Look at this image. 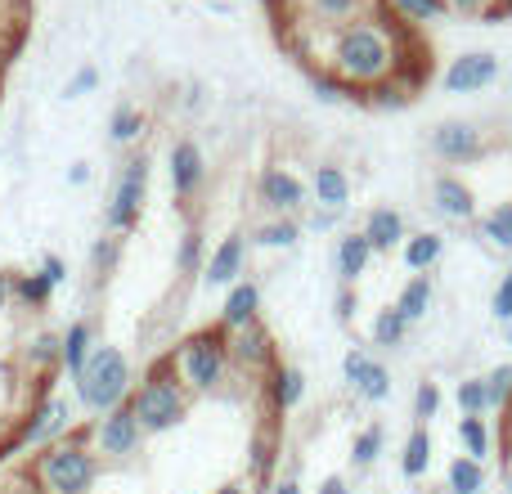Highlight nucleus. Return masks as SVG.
I'll list each match as a JSON object with an SVG mask.
<instances>
[{
  "label": "nucleus",
  "instance_id": "obj_18",
  "mask_svg": "<svg viewBox=\"0 0 512 494\" xmlns=\"http://www.w3.org/2000/svg\"><path fill=\"white\" fill-rule=\"evenodd\" d=\"M301 387H306L301 369H292V364H279V369H274V378H270V387H265V396H270L274 414H288V409L301 400Z\"/></svg>",
  "mask_w": 512,
  "mask_h": 494
},
{
  "label": "nucleus",
  "instance_id": "obj_1",
  "mask_svg": "<svg viewBox=\"0 0 512 494\" xmlns=\"http://www.w3.org/2000/svg\"><path fill=\"white\" fill-rule=\"evenodd\" d=\"M32 477L41 494H90L99 481V454L90 445V427L68 441H54L36 454Z\"/></svg>",
  "mask_w": 512,
  "mask_h": 494
},
{
  "label": "nucleus",
  "instance_id": "obj_3",
  "mask_svg": "<svg viewBox=\"0 0 512 494\" xmlns=\"http://www.w3.org/2000/svg\"><path fill=\"white\" fill-rule=\"evenodd\" d=\"M171 364H176L180 382L189 387V396H212V391H221L225 382H230V373H239L230 360V333H225L221 324L185 337V342L171 351Z\"/></svg>",
  "mask_w": 512,
  "mask_h": 494
},
{
  "label": "nucleus",
  "instance_id": "obj_22",
  "mask_svg": "<svg viewBox=\"0 0 512 494\" xmlns=\"http://www.w3.org/2000/svg\"><path fill=\"white\" fill-rule=\"evenodd\" d=\"M14 297L23 301L27 310H45L54 297V283L45 279L41 270H27V274H14Z\"/></svg>",
  "mask_w": 512,
  "mask_h": 494
},
{
  "label": "nucleus",
  "instance_id": "obj_34",
  "mask_svg": "<svg viewBox=\"0 0 512 494\" xmlns=\"http://www.w3.org/2000/svg\"><path fill=\"white\" fill-rule=\"evenodd\" d=\"M212 494H248V486H239V481H230V486H221V490H212Z\"/></svg>",
  "mask_w": 512,
  "mask_h": 494
},
{
  "label": "nucleus",
  "instance_id": "obj_2",
  "mask_svg": "<svg viewBox=\"0 0 512 494\" xmlns=\"http://www.w3.org/2000/svg\"><path fill=\"white\" fill-rule=\"evenodd\" d=\"M189 387L180 382V373H176V364H171V355L167 360H158L149 373H144V382L131 391V414L140 418V427H144V436H162V432H171V427H180L185 423V414H189Z\"/></svg>",
  "mask_w": 512,
  "mask_h": 494
},
{
  "label": "nucleus",
  "instance_id": "obj_17",
  "mask_svg": "<svg viewBox=\"0 0 512 494\" xmlns=\"http://www.w3.org/2000/svg\"><path fill=\"white\" fill-rule=\"evenodd\" d=\"M495 459H499V486H504V494H512V387L504 391V405H499Z\"/></svg>",
  "mask_w": 512,
  "mask_h": 494
},
{
  "label": "nucleus",
  "instance_id": "obj_10",
  "mask_svg": "<svg viewBox=\"0 0 512 494\" xmlns=\"http://www.w3.org/2000/svg\"><path fill=\"white\" fill-rule=\"evenodd\" d=\"M256 194H261V203L270 207L274 216H297L301 207H306V185L283 167H265L261 180H256Z\"/></svg>",
  "mask_w": 512,
  "mask_h": 494
},
{
  "label": "nucleus",
  "instance_id": "obj_31",
  "mask_svg": "<svg viewBox=\"0 0 512 494\" xmlns=\"http://www.w3.org/2000/svg\"><path fill=\"white\" fill-rule=\"evenodd\" d=\"M9 301H14V274L0 270V310H5Z\"/></svg>",
  "mask_w": 512,
  "mask_h": 494
},
{
  "label": "nucleus",
  "instance_id": "obj_6",
  "mask_svg": "<svg viewBox=\"0 0 512 494\" xmlns=\"http://www.w3.org/2000/svg\"><path fill=\"white\" fill-rule=\"evenodd\" d=\"M90 445H95L99 463L135 459L144 445V427H140V418L131 414V405H117V409H108V414H99L95 423H90Z\"/></svg>",
  "mask_w": 512,
  "mask_h": 494
},
{
  "label": "nucleus",
  "instance_id": "obj_28",
  "mask_svg": "<svg viewBox=\"0 0 512 494\" xmlns=\"http://www.w3.org/2000/svg\"><path fill=\"white\" fill-rule=\"evenodd\" d=\"M95 86H99V72L95 68H77L72 72V81L63 86V99H81V95H90Z\"/></svg>",
  "mask_w": 512,
  "mask_h": 494
},
{
  "label": "nucleus",
  "instance_id": "obj_13",
  "mask_svg": "<svg viewBox=\"0 0 512 494\" xmlns=\"http://www.w3.org/2000/svg\"><path fill=\"white\" fill-rule=\"evenodd\" d=\"M256 319H261V288L252 279H239L221 306V328L225 333H239V328L256 324Z\"/></svg>",
  "mask_w": 512,
  "mask_h": 494
},
{
  "label": "nucleus",
  "instance_id": "obj_15",
  "mask_svg": "<svg viewBox=\"0 0 512 494\" xmlns=\"http://www.w3.org/2000/svg\"><path fill=\"white\" fill-rule=\"evenodd\" d=\"M90 355H95V328H90V319H77V324H68V333H63V369L77 378L90 364Z\"/></svg>",
  "mask_w": 512,
  "mask_h": 494
},
{
  "label": "nucleus",
  "instance_id": "obj_25",
  "mask_svg": "<svg viewBox=\"0 0 512 494\" xmlns=\"http://www.w3.org/2000/svg\"><path fill=\"white\" fill-rule=\"evenodd\" d=\"M364 239H369L373 247H391L400 239V216L387 212V207H378V212L369 216V230H364Z\"/></svg>",
  "mask_w": 512,
  "mask_h": 494
},
{
  "label": "nucleus",
  "instance_id": "obj_8",
  "mask_svg": "<svg viewBox=\"0 0 512 494\" xmlns=\"http://www.w3.org/2000/svg\"><path fill=\"white\" fill-rule=\"evenodd\" d=\"M72 427V400L68 396H50L32 409V418L18 432V445H32V450H45V445L63 441V432Z\"/></svg>",
  "mask_w": 512,
  "mask_h": 494
},
{
  "label": "nucleus",
  "instance_id": "obj_21",
  "mask_svg": "<svg viewBox=\"0 0 512 494\" xmlns=\"http://www.w3.org/2000/svg\"><path fill=\"white\" fill-rule=\"evenodd\" d=\"M23 360L32 364V369H41V373L63 369V333H36L32 342H27Z\"/></svg>",
  "mask_w": 512,
  "mask_h": 494
},
{
  "label": "nucleus",
  "instance_id": "obj_7",
  "mask_svg": "<svg viewBox=\"0 0 512 494\" xmlns=\"http://www.w3.org/2000/svg\"><path fill=\"white\" fill-rule=\"evenodd\" d=\"M230 360L243 378L270 382V373L279 369V346H274L270 328H265L261 319L248 324V328H239V333H230Z\"/></svg>",
  "mask_w": 512,
  "mask_h": 494
},
{
  "label": "nucleus",
  "instance_id": "obj_27",
  "mask_svg": "<svg viewBox=\"0 0 512 494\" xmlns=\"http://www.w3.org/2000/svg\"><path fill=\"white\" fill-rule=\"evenodd\" d=\"M117 256H122V239H117V234H104V239H99L95 247H90V265H95L99 274H108L117 265Z\"/></svg>",
  "mask_w": 512,
  "mask_h": 494
},
{
  "label": "nucleus",
  "instance_id": "obj_19",
  "mask_svg": "<svg viewBox=\"0 0 512 494\" xmlns=\"http://www.w3.org/2000/svg\"><path fill=\"white\" fill-rule=\"evenodd\" d=\"M346 378H351L355 387H360L369 400L387 396V373H382L378 364H373L369 355H360V351H355V355H346Z\"/></svg>",
  "mask_w": 512,
  "mask_h": 494
},
{
  "label": "nucleus",
  "instance_id": "obj_24",
  "mask_svg": "<svg viewBox=\"0 0 512 494\" xmlns=\"http://www.w3.org/2000/svg\"><path fill=\"white\" fill-rule=\"evenodd\" d=\"M207 265V247H203V234L198 230H185L176 243V270L180 274H203Z\"/></svg>",
  "mask_w": 512,
  "mask_h": 494
},
{
  "label": "nucleus",
  "instance_id": "obj_23",
  "mask_svg": "<svg viewBox=\"0 0 512 494\" xmlns=\"http://www.w3.org/2000/svg\"><path fill=\"white\" fill-rule=\"evenodd\" d=\"M346 194H351V185H346V176L337 167H319L315 171V198L324 207H333V212H337V207L346 203Z\"/></svg>",
  "mask_w": 512,
  "mask_h": 494
},
{
  "label": "nucleus",
  "instance_id": "obj_4",
  "mask_svg": "<svg viewBox=\"0 0 512 494\" xmlns=\"http://www.w3.org/2000/svg\"><path fill=\"white\" fill-rule=\"evenodd\" d=\"M72 387H77V405L90 409V414H108V409L126 405L135 391L126 351H117V346H95L90 364L72 378Z\"/></svg>",
  "mask_w": 512,
  "mask_h": 494
},
{
  "label": "nucleus",
  "instance_id": "obj_33",
  "mask_svg": "<svg viewBox=\"0 0 512 494\" xmlns=\"http://www.w3.org/2000/svg\"><path fill=\"white\" fill-rule=\"evenodd\" d=\"M270 494H301L297 481H279V486H270Z\"/></svg>",
  "mask_w": 512,
  "mask_h": 494
},
{
  "label": "nucleus",
  "instance_id": "obj_12",
  "mask_svg": "<svg viewBox=\"0 0 512 494\" xmlns=\"http://www.w3.org/2000/svg\"><path fill=\"white\" fill-rule=\"evenodd\" d=\"M243 261H248V243H243V234H230V239H221V247L207 256L203 283L207 288H234L243 274Z\"/></svg>",
  "mask_w": 512,
  "mask_h": 494
},
{
  "label": "nucleus",
  "instance_id": "obj_5",
  "mask_svg": "<svg viewBox=\"0 0 512 494\" xmlns=\"http://www.w3.org/2000/svg\"><path fill=\"white\" fill-rule=\"evenodd\" d=\"M144 198H149V158H144V153H135V158L122 162L117 185H113V194H108V203H104V230L117 234V239H122V234H131L135 225H140Z\"/></svg>",
  "mask_w": 512,
  "mask_h": 494
},
{
  "label": "nucleus",
  "instance_id": "obj_26",
  "mask_svg": "<svg viewBox=\"0 0 512 494\" xmlns=\"http://www.w3.org/2000/svg\"><path fill=\"white\" fill-rule=\"evenodd\" d=\"M297 239H301V225L292 221V216H279V221H270V225L256 230V243L261 247H292Z\"/></svg>",
  "mask_w": 512,
  "mask_h": 494
},
{
  "label": "nucleus",
  "instance_id": "obj_29",
  "mask_svg": "<svg viewBox=\"0 0 512 494\" xmlns=\"http://www.w3.org/2000/svg\"><path fill=\"white\" fill-rule=\"evenodd\" d=\"M36 270H41V274H45V279H50V283H54V288H59V283H63V279H68V261H63V256H59V252H45V256H41V265H36Z\"/></svg>",
  "mask_w": 512,
  "mask_h": 494
},
{
  "label": "nucleus",
  "instance_id": "obj_14",
  "mask_svg": "<svg viewBox=\"0 0 512 494\" xmlns=\"http://www.w3.org/2000/svg\"><path fill=\"white\" fill-rule=\"evenodd\" d=\"M144 131H149V117H144L135 104H117L113 117H108V140H113V149H131V144H140Z\"/></svg>",
  "mask_w": 512,
  "mask_h": 494
},
{
  "label": "nucleus",
  "instance_id": "obj_30",
  "mask_svg": "<svg viewBox=\"0 0 512 494\" xmlns=\"http://www.w3.org/2000/svg\"><path fill=\"white\" fill-rule=\"evenodd\" d=\"M68 185H90V162H72V167H68Z\"/></svg>",
  "mask_w": 512,
  "mask_h": 494
},
{
  "label": "nucleus",
  "instance_id": "obj_9",
  "mask_svg": "<svg viewBox=\"0 0 512 494\" xmlns=\"http://www.w3.org/2000/svg\"><path fill=\"white\" fill-rule=\"evenodd\" d=\"M167 171H171V194L180 198V203H189V198L203 189L207 180V158L203 149H198L194 140H176L167 153Z\"/></svg>",
  "mask_w": 512,
  "mask_h": 494
},
{
  "label": "nucleus",
  "instance_id": "obj_11",
  "mask_svg": "<svg viewBox=\"0 0 512 494\" xmlns=\"http://www.w3.org/2000/svg\"><path fill=\"white\" fill-rule=\"evenodd\" d=\"M274 463H279V414L261 418L248 436V481L252 486H270Z\"/></svg>",
  "mask_w": 512,
  "mask_h": 494
},
{
  "label": "nucleus",
  "instance_id": "obj_16",
  "mask_svg": "<svg viewBox=\"0 0 512 494\" xmlns=\"http://www.w3.org/2000/svg\"><path fill=\"white\" fill-rule=\"evenodd\" d=\"M490 77H495V59H490V54H463V59H454V68L445 72V86L472 90V86H486Z\"/></svg>",
  "mask_w": 512,
  "mask_h": 494
},
{
  "label": "nucleus",
  "instance_id": "obj_20",
  "mask_svg": "<svg viewBox=\"0 0 512 494\" xmlns=\"http://www.w3.org/2000/svg\"><path fill=\"white\" fill-rule=\"evenodd\" d=\"M369 256H373V243L364 239V234H351V239H342V243H337V274H342L346 283L360 279L364 265H369Z\"/></svg>",
  "mask_w": 512,
  "mask_h": 494
},
{
  "label": "nucleus",
  "instance_id": "obj_32",
  "mask_svg": "<svg viewBox=\"0 0 512 494\" xmlns=\"http://www.w3.org/2000/svg\"><path fill=\"white\" fill-rule=\"evenodd\" d=\"M319 494H346V486H342V481H324V486H319Z\"/></svg>",
  "mask_w": 512,
  "mask_h": 494
}]
</instances>
